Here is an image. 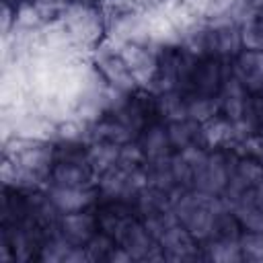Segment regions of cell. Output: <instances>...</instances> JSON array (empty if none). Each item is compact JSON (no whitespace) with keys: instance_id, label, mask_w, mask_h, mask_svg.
<instances>
[{"instance_id":"obj_1","label":"cell","mask_w":263,"mask_h":263,"mask_svg":"<svg viewBox=\"0 0 263 263\" xmlns=\"http://www.w3.org/2000/svg\"><path fill=\"white\" fill-rule=\"evenodd\" d=\"M53 166V144L47 140H31L21 136L4 138L2 148V181L21 191H37L49 183Z\"/></svg>"},{"instance_id":"obj_2","label":"cell","mask_w":263,"mask_h":263,"mask_svg":"<svg viewBox=\"0 0 263 263\" xmlns=\"http://www.w3.org/2000/svg\"><path fill=\"white\" fill-rule=\"evenodd\" d=\"M58 18L70 33L72 41L84 53L95 51V47L101 43V37L105 33V18H103V12L97 10L92 4L68 2L60 10Z\"/></svg>"},{"instance_id":"obj_3","label":"cell","mask_w":263,"mask_h":263,"mask_svg":"<svg viewBox=\"0 0 263 263\" xmlns=\"http://www.w3.org/2000/svg\"><path fill=\"white\" fill-rule=\"evenodd\" d=\"M92 64L101 72V76L107 80V84H111L113 88H119L123 92H134L140 88L136 78L132 76L125 60L121 58L117 43H113L111 39H105L95 47Z\"/></svg>"},{"instance_id":"obj_4","label":"cell","mask_w":263,"mask_h":263,"mask_svg":"<svg viewBox=\"0 0 263 263\" xmlns=\"http://www.w3.org/2000/svg\"><path fill=\"white\" fill-rule=\"evenodd\" d=\"M121 58L125 60L132 76L136 78L140 88L150 90L154 84V76H156V68H158V47L148 45V43H140V41H125V43H117Z\"/></svg>"},{"instance_id":"obj_5","label":"cell","mask_w":263,"mask_h":263,"mask_svg":"<svg viewBox=\"0 0 263 263\" xmlns=\"http://www.w3.org/2000/svg\"><path fill=\"white\" fill-rule=\"evenodd\" d=\"M232 74L230 62H224L220 58H199L195 74H193V82H191V90L187 97H218L220 88L224 84V80Z\"/></svg>"},{"instance_id":"obj_6","label":"cell","mask_w":263,"mask_h":263,"mask_svg":"<svg viewBox=\"0 0 263 263\" xmlns=\"http://www.w3.org/2000/svg\"><path fill=\"white\" fill-rule=\"evenodd\" d=\"M158 245L162 249L164 261H195L203 259L201 242L181 224H173L160 238Z\"/></svg>"},{"instance_id":"obj_7","label":"cell","mask_w":263,"mask_h":263,"mask_svg":"<svg viewBox=\"0 0 263 263\" xmlns=\"http://www.w3.org/2000/svg\"><path fill=\"white\" fill-rule=\"evenodd\" d=\"M210 29V55L224 62H232L242 51L240 27L236 21H216L208 23Z\"/></svg>"},{"instance_id":"obj_8","label":"cell","mask_w":263,"mask_h":263,"mask_svg":"<svg viewBox=\"0 0 263 263\" xmlns=\"http://www.w3.org/2000/svg\"><path fill=\"white\" fill-rule=\"evenodd\" d=\"M183 6L199 23L240 21L245 0H185Z\"/></svg>"},{"instance_id":"obj_9","label":"cell","mask_w":263,"mask_h":263,"mask_svg":"<svg viewBox=\"0 0 263 263\" xmlns=\"http://www.w3.org/2000/svg\"><path fill=\"white\" fill-rule=\"evenodd\" d=\"M60 232L76 247H84L97 232H99V220L97 212L86 208L78 212H66L60 216Z\"/></svg>"},{"instance_id":"obj_10","label":"cell","mask_w":263,"mask_h":263,"mask_svg":"<svg viewBox=\"0 0 263 263\" xmlns=\"http://www.w3.org/2000/svg\"><path fill=\"white\" fill-rule=\"evenodd\" d=\"M232 76L249 90L263 92V51L242 49L232 62Z\"/></svg>"},{"instance_id":"obj_11","label":"cell","mask_w":263,"mask_h":263,"mask_svg":"<svg viewBox=\"0 0 263 263\" xmlns=\"http://www.w3.org/2000/svg\"><path fill=\"white\" fill-rule=\"evenodd\" d=\"M47 197L51 199V203L62 212H78V210H86L97 205L99 199V189L95 187H55L49 185Z\"/></svg>"},{"instance_id":"obj_12","label":"cell","mask_w":263,"mask_h":263,"mask_svg":"<svg viewBox=\"0 0 263 263\" xmlns=\"http://www.w3.org/2000/svg\"><path fill=\"white\" fill-rule=\"evenodd\" d=\"M97 173L88 162H53L49 185L55 187H95Z\"/></svg>"},{"instance_id":"obj_13","label":"cell","mask_w":263,"mask_h":263,"mask_svg":"<svg viewBox=\"0 0 263 263\" xmlns=\"http://www.w3.org/2000/svg\"><path fill=\"white\" fill-rule=\"evenodd\" d=\"M136 142H138V146L142 148V152H144V156H146V162L166 158V156H171V154L175 152L164 121H154V123H150V125L138 136Z\"/></svg>"},{"instance_id":"obj_14","label":"cell","mask_w":263,"mask_h":263,"mask_svg":"<svg viewBox=\"0 0 263 263\" xmlns=\"http://www.w3.org/2000/svg\"><path fill=\"white\" fill-rule=\"evenodd\" d=\"M249 90L230 74L222 88H220V113L224 117H228L230 121H240L242 115H245V107H247V101H249Z\"/></svg>"},{"instance_id":"obj_15","label":"cell","mask_w":263,"mask_h":263,"mask_svg":"<svg viewBox=\"0 0 263 263\" xmlns=\"http://www.w3.org/2000/svg\"><path fill=\"white\" fill-rule=\"evenodd\" d=\"M168 129V138L173 144V150H183L187 146H205L203 144V127L199 121L185 117L179 121H171L166 123Z\"/></svg>"},{"instance_id":"obj_16","label":"cell","mask_w":263,"mask_h":263,"mask_svg":"<svg viewBox=\"0 0 263 263\" xmlns=\"http://www.w3.org/2000/svg\"><path fill=\"white\" fill-rule=\"evenodd\" d=\"M119 152H121V146L113 144V142H90L88 144L86 156H88V164L97 173V177L119 164Z\"/></svg>"},{"instance_id":"obj_17","label":"cell","mask_w":263,"mask_h":263,"mask_svg":"<svg viewBox=\"0 0 263 263\" xmlns=\"http://www.w3.org/2000/svg\"><path fill=\"white\" fill-rule=\"evenodd\" d=\"M156 95V113L158 119L164 123L179 121L189 117L187 115V97L179 90H166V92H154Z\"/></svg>"},{"instance_id":"obj_18","label":"cell","mask_w":263,"mask_h":263,"mask_svg":"<svg viewBox=\"0 0 263 263\" xmlns=\"http://www.w3.org/2000/svg\"><path fill=\"white\" fill-rule=\"evenodd\" d=\"M203 259L216 261V263H238L242 261L240 240L230 238H208L201 242Z\"/></svg>"},{"instance_id":"obj_19","label":"cell","mask_w":263,"mask_h":263,"mask_svg":"<svg viewBox=\"0 0 263 263\" xmlns=\"http://www.w3.org/2000/svg\"><path fill=\"white\" fill-rule=\"evenodd\" d=\"M238 27H240L242 49L263 51V16L245 14V16L240 18Z\"/></svg>"},{"instance_id":"obj_20","label":"cell","mask_w":263,"mask_h":263,"mask_svg":"<svg viewBox=\"0 0 263 263\" xmlns=\"http://www.w3.org/2000/svg\"><path fill=\"white\" fill-rule=\"evenodd\" d=\"M220 113V99L218 97H187V115L199 123L210 121Z\"/></svg>"},{"instance_id":"obj_21","label":"cell","mask_w":263,"mask_h":263,"mask_svg":"<svg viewBox=\"0 0 263 263\" xmlns=\"http://www.w3.org/2000/svg\"><path fill=\"white\" fill-rule=\"evenodd\" d=\"M115 247H117V240L101 230L84 245L88 261H109V255L113 253Z\"/></svg>"},{"instance_id":"obj_22","label":"cell","mask_w":263,"mask_h":263,"mask_svg":"<svg viewBox=\"0 0 263 263\" xmlns=\"http://www.w3.org/2000/svg\"><path fill=\"white\" fill-rule=\"evenodd\" d=\"M238 240H240L242 261H257V263H263V232L242 230V234H240Z\"/></svg>"},{"instance_id":"obj_23","label":"cell","mask_w":263,"mask_h":263,"mask_svg":"<svg viewBox=\"0 0 263 263\" xmlns=\"http://www.w3.org/2000/svg\"><path fill=\"white\" fill-rule=\"evenodd\" d=\"M111 2L121 6L123 10L136 12V14H148V12H154V10L171 4V0H111Z\"/></svg>"},{"instance_id":"obj_24","label":"cell","mask_w":263,"mask_h":263,"mask_svg":"<svg viewBox=\"0 0 263 263\" xmlns=\"http://www.w3.org/2000/svg\"><path fill=\"white\" fill-rule=\"evenodd\" d=\"M68 2H70V0H33V4L43 6V8H47V10H53V12H60Z\"/></svg>"},{"instance_id":"obj_25","label":"cell","mask_w":263,"mask_h":263,"mask_svg":"<svg viewBox=\"0 0 263 263\" xmlns=\"http://www.w3.org/2000/svg\"><path fill=\"white\" fill-rule=\"evenodd\" d=\"M31 2H33V0H4V4H6V6H10L14 12H16L18 8H23L25 4H31Z\"/></svg>"},{"instance_id":"obj_26","label":"cell","mask_w":263,"mask_h":263,"mask_svg":"<svg viewBox=\"0 0 263 263\" xmlns=\"http://www.w3.org/2000/svg\"><path fill=\"white\" fill-rule=\"evenodd\" d=\"M255 158L263 164V142H261V146H259V150H257V154H255Z\"/></svg>"},{"instance_id":"obj_27","label":"cell","mask_w":263,"mask_h":263,"mask_svg":"<svg viewBox=\"0 0 263 263\" xmlns=\"http://www.w3.org/2000/svg\"><path fill=\"white\" fill-rule=\"evenodd\" d=\"M70 2H76V4H95L97 0H70Z\"/></svg>"},{"instance_id":"obj_28","label":"cell","mask_w":263,"mask_h":263,"mask_svg":"<svg viewBox=\"0 0 263 263\" xmlns=\"http://www.w3.org/2000/svg\"><path fill=\"white\" fill-rule=\"evenodd\" d=\"M185 0H171V4H183Z\"/></svg>"}]
</instances>
